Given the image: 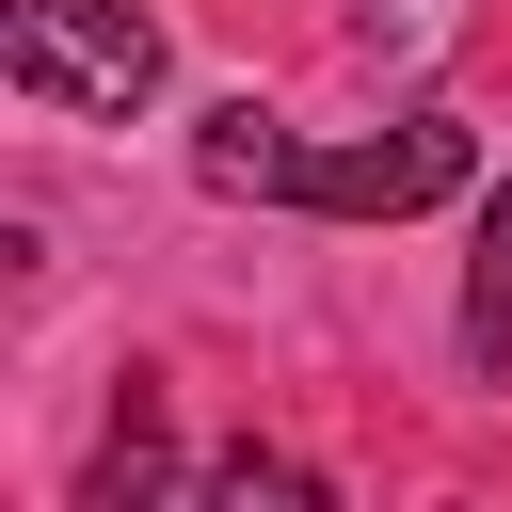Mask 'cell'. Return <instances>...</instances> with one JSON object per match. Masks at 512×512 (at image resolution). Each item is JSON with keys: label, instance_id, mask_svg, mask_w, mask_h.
<instances>
[{"label": "cell", "instance_id": "cell-4", "mask_svg": "<svg viewBox=\"0 0 512 512\" xmlns=\"http://www.w3.org/2000/svg\"><path fill=\"white\" fill-rule=\"evenodd\" d=\"M464 352L512 368V176L480 192V256H464Z\"/></svg>", "mask_w": 512, "mask_h": 512}, {"label": "cell", "instance_id": "cell-2", "mask_svg": "<svg viewBox=\"0 0 512 512\" xmlns=\"http://www.w3.org/2000/svg\"><path fill=\"white\" fill-rule=\"evenodd\" d=\"M464 176H480V144H464L448 112H400V128H368V144H304L288 208H320V224H400V208H448Z\"/></svg>", "mask_w": 512, "mask_h": 512}, {"label": "cell", "instance_id": "cell-1", "mask_svg": "<svg viewBox=\"0 0 512 512\" xmlns=\"http://www.w3.org/2000/svg\"><path fill=\"white\" fill-rule=\"evenodd\" d=\"M0 64H16V96L32 112H144L160 96V16L144 0H16L0 16Z\"/></svg>", "mask_w": 512, "mask_h": 512}, {"label": "cell", "instance_id": "cell-3", "mask_svg": "<svg viewBox=\"0 0 512 512\" xmlns=\"http://www.w3.org/2000/svg\"><path fill=\"white\" fill-rule=\"evenodd\" d=\"M192 176H208V192H288V176H304V144H288V112L224 96V112L192 128Z\"/></svg>", "mask_w": 512, "mask_h": 512}]
</instances>
